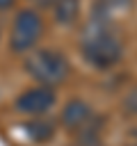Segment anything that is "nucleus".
Here are the masks:
<instances>
[{
  "mask_svg": "<svg viewBox=\"0 0 137 146\" xmlns=\"http://www.w3.org/2000/svg\"><path fill=\"white\" fill-rule=\"evenodd\" d=\"M132 5V0H96L94 5V11H91V21L94 23H103V25H110L114 14L128 9Z\"/></svg>",
  "mask_w": 137,
  "mask_h": 146,
  "instance_id": "39448f33",
  "label": "nucleus"
},
{
  "mask_svg": "<svg viewBox=\"0 0 137 146\" xmlns=\"http://www.w3.org/2000/svg\"><path fill=\"white\" fill-rule=\"evenodd\" d=\"M43 32V21L34 9H21L14 18L11 34H9V48L14 52H27L37 46Z\"/></svg>",
  "mask_w": 137,
  "mask_h": 146,
  "instance_id": "7ed1b4c3",
  "label": "nucleus"
},
{
  "mask_svg": "<svg viewBox=\"0 0 137 146\" xmlns=\"http://www.w3.org/2000/svg\"><path fill=\"white\" fill-rule=\"evenodd\" d=\"M50 7L59 25H73L80 14V0H55Z\"/></svg>",
  "mask_w": 137,
  "mask_h": 146,
  "instance_id": "0eeeda50",
  "label": "nucleus"
},
{
  "mask_svg": "<svg viewBox=\"0 0 137 146\" xmlns=\"http://www.w3.org/2000/svg\"><path fill=\"white\" fill-rule=\"evenodd\" d=\"M34 2H37V5H41V7H50L55 0H34Z\"/></svg>",
  "mask_w": 137,
  "mask_h": 146,
  "instance_id": "9b49d317",
  "label": "nucleus"
},
{
  "mask_svg": "<svg viewBox=\"0 0 137 146\" xmlns=\"http://www.w3.org/2000/svg\"><path fill=\"white\" fill-rule=\"evenodd\" d=\"M23 66H25V71L30 73V78H34L37 82H41L43 87L59 84V82H64V80L68 78V73H71L68 59H66L59 50H53V48L30 52Z\"/></svg>",
  "mask_w": 137,
  "mask_h": 146,
  "instance_id": "f03ea898",
  "label": "nucleus"
},
{
  "mask_svg": "<svg viewBox=\"0 0 137 146\" xmlns=\"http://www.w3.org/2000/svg\"><path fill=\"white\" fill-rule=\"evenodd\" d=\"M123 105H126V110H128L130 114H137V87L126 96V103H123Z\"/></svg>",
  "mask_w": 137,
  "mask_h": 146,
  "instance_id": "1a4fd4ad",
  "label": "nucleus"
},
{
  "mask_svg": "<svg viewBox=\"0 0 137 146\" xmlns=\"http://www.w3.org/2000/svg\"><path fill=\"white\" fill-rule=\"evenodd\" d=\"M55 100H57V96H55V91L50 89V87H37V89H27V91H23L18 98H16V110L21 112V114H32V116H37V114H46L53 105H55Z\"/></svg>",
  "mask_w": 137,
  "mask_h": 146,
  "instance_id": "20e7f679",
  "label": "nucleus"
},
{
  "mask_svg": "<svg viewBox=\"0 0 137 146\" xmlns=\"http://www.w3.org/2000/svg\"><path fill=\"white\" fill-rule=\"evenodd\" d=\"M16 5V0H0V11H7Z\"/></svg>",
  "mask_w": 137,
  "mask_h": 146,
  "instance_id": "9d476101",
  "label": "nucleus"
},
{
  "mask_svg": "<svg viewBox=\"0 0 137 146\" xmlns=\"http://www.w3.org/2000/svg\"><path fill=\"white\" fill-rule=\"evenodd\" d=\"M89 119H91L89 105L82 103V100H78V98H75V100H68L66 107H64V112H62V123H64L66 128H80V125H84Z\"/></svg>",
  "mask_w": 137,
  "mask_h": 146,
  "instance_id": "423d86ee",
  "label": "nucleus"
},
{
  "mask_svg": "<svg viewBox=\"0 0 137 146\" xmlns=\"http://www.w3.org/2000/svg\"><path fill=\"white\" fill-rule=\"evenodd\" d=\"M25 130H27V135H30L34 141H46V139H50V137L55 135V128H53V123H48V121H32V123L25 125Z\"/></svg>",
  "mask_w": 137,
  "mask_h": 146,
  "instance_id": "6e6552de",
  "label": "nucleus"
},
{
  "mask_svg": "<svg viewBox=\"0 0 137 146\" xmlns=\"http://www.w3.org/2000/svg\"><path fill=\"white\" fill-rule=\"evenodd\" d=\"M80 50L82 57L94 68H112L123 57V43L116 36V32L110 25L94 23V21H89V25L82 32Z\"/></svg>",
  "mask_w": 137,
  "mask_h": 146,
  "instance_id": "f257e3e1",
  "label": "nucleus"
}]
</instances>
